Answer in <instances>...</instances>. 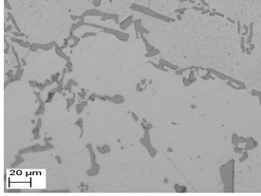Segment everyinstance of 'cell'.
Instances as JSON below:
<instances>
[{"label": "cell", "mask_w": 261, "mask_h": 196, "mask_svg": "<svg viewBox=\"0 0 261 196\" xmlns=\"http://www.w3.org/2000/svg\"><path fill=\"white\" fill-rule=\"evenodd\" d=\"M135 30L137 32V37H138V33L140 32V34H143V33H148V31L146 29H145L141 25V19H138L135 21Z\"/></svg>", "instance_id": "1"}, {"label": "cell", "mask_w": 261, "mask_h": 196, "mask_svg": "<svg viewBox=\"0 0 261 196\" xmlns=\"http://www.w3.org/2000/svg\"><path fill=\"white\" fill-rule=\"evenodd\" d=\"M132 23H133V16H129V17H127L126 19H125L120 24V28H121L122 30H125V29H126L127 28H128Z\"/></svg>", "instance_id": "2"}, {"label": "cell", "mask_w": 261, "mask_h": 196, "mask_svg": "<svg viewBox=\"0 0 261 196\" xmlns=\"http://www.w3.org/2000/svg\"><path fill=\"white\" fill-rule=\"evenodd\" d=\"M55 50H56V53H57L58 55H59L60 57L64 58V59H65L67 62H70V57L67 56L65 53H64L63 50H62V49H60V47H58L57 45H55Z\"/></svg>", "instance_id": "3"}, {"label": "cell", "mask_w": 261, "mask_h": 196, "mask_svg": "<svg viewBox=\"0 0 261 196\" xmlns=\"http://www.w3.org/2000/svg\"><path fill=\"white\" fill-rule=\"evenodd\" d=\"M9 17H10V21H12V22H13V26H14V27H15V29H17L18 31H20V30H19V28H18V26H17L16 22H15V20H14V18H13V15H12V14H10H10H9Z\"/></svg>", "instance_id": "4"}, {"label": "cell", "mask_w": 261, "mask_h": 196, "mask_svg": "<svg viewBox=\"0 0 261 196\" xmlns=\"http://www.w3.org/2000/svg\"><path fill=\"white\" fill-rule=\"evenodd\" d=\"M92 35H96V33L95 32H86V33L83 34L82 38H86V37H89V36H92Z\"/></svg>", "instance_id": "5"}, {"label": "cell", "mask_w": 261, "mask_h": 196, "mask_svg": "<svg viewBox=\"0 0 261 196\" xmlns=\"http://www.w3.org/2000/svg\"><path fill=\"white\" fill-rule=\"evenodd\" d=\"M109 1H111V0H109ZM101 2H102V0H93V5L95 7H99Z\"/></svg>", "instance_id": "6"}, {"label": "cell", "mask_w": 261, "mask_h": 196, "mask_svg": "<svg viewBox=\"0 0 261 196\" xmlns=\"http://www.w3.org/2000/svg\"><path fill=\"white\" fill-rule=\"evenodd\" d=\"M12 25H10V26H8V27H6L5 28V31H9V29H12Z\"/></svg>", "instance_id": "7"}]
</instances>
